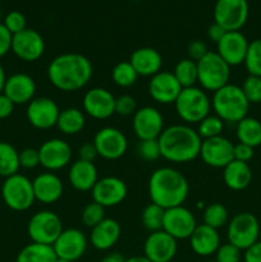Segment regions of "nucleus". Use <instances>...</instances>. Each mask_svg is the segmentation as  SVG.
<instances>
[{
	"label": "nucleus",
	"instance_id": "nucleus-1",
	"mask_svg": "<svg viewBox=\"0 0 261 262\" xmlns=\"http://www.w3.org/2000/svg\"><path fill=\"white\" fill-rule=\"evenodd\" d=\"M92 64L87 56L78 53H64L55 56L48 67V77L55 89L74 92L87 86L92 78Z\"/></svg>",
	"mask_w": 261,
	"mask_h": 262
},
{
	"label": "nucleus",
	"instance_id": "nucleus-2",
	"mask_svg": "<svg viewBox=\"0 0 261 262\" xmlns=\"http://www.w3.org/2000/svg\"><path fill=\"white\" fill-rule=\"evenodd\" d=\"M160 155L174 164H184L200 156L202 140L188 124H174L164 128L158 138Z\"/></svg>",
	"mask_w": 261,
	"mask_h": 262
},
{
	"label": "nucleus",
	"instance_id": "nucleus-3",
	"mask_svg": "<svg viewBox=\"0 0 261 262\" xmlns=\"http://www.w3.org/2000/svg\"><path fill=\"white\" fill-rule=\"evenodd\" d=\"M189 186L186 177L177 169L163 166L154 171L148 179L151 202L164 210L181 206L188 197Z\"/></svg>",
	"mask_w": 261,
	"mask_h": 262
},
{
	"label": "nucleus",
	"instance_id": "nucleus-4",
	"mask_svg": "<svg viewBox=\"0 0 261 262\" xmlns=\"http://www.w3.org/2000/svg\"><path fill=\"white\" fill-rule=\"evenodd\" d=\"M250 102L246 99L242 89L237 84L228 83L214 92L211 109L223 122L235 123L247 117Z\"/></svg>",
	"mask_w": 261,
	"mask_h": 262
},
{
	"label": "nucleus",
	"instance_id": "nucleus-5",
	"mask_svg": "<svg viewBox=\"0 0 261 262\" xmlns=\"http://www.w3.org/2000/svg\"><path fill=\"white\" fill-rule=\"evenodd\" d=\"M174 106L178 117L186 124H199L211 112V100L204 90L193 86L182 89Z\"/></svg>",
	"mask_w": 261,
	"mask_h": 262
},
{
	"label": "nucleus",
	"instance_id": "nucleus-6",
	"mask_svg": "<svg viewBox=\"0 0 261 262\" xmlns=\"http://www.w3.org/2000/svg\"><path fill=\"white\" fill-rule=\"evenodd\" d=\"M199 83L202 90L215 92L229 83L230 67L217 55L216 51H209L197 61Z\"/></svg>",
	"mask_w": 261,
	"mask_h": 262
},
{
	"label": "nucleus",
	"instance_id": "nucleus-7",
	"mask_svg": "<svg viewBox=\"0 0 261 262\" xmlns=\"http://www.w3.org/2000/svg\"><path fill=\"white\" fill-rule=\"evenodd\" d=\"M2 197L13 211H26L36 201L32 181L19 173L8 177L2 186Z\"/></svg>",
	"mask_w": 261,
	"mask_h": 262
},
{
	"label": "nucleus",
	"instance_id": "nucleus-8",
	"mask_svg": "<svg viewBox=\"0 0 261 262\" xmlns=\"http://www.w3.org/2000/svg\"><path fill=\"white\" fill-rule=\"evenodd\" d=\"M258 235L260 224L257 217L251 212H240L228 223V242L240 248L241 251L247 250L250 246L257 242Z\"/></svg>",
	"mask_w": 261,
	"mask_h": 262
},
{
	"label": "nucleus",
	"instance_id": "nucleus-9",
	"mask_svg": "<svg viewBox=\"0 0 261 262\" xmlns=\"http://www.w3.org/2000/svg\"><path fill=\"white\" fill-rule=\"evenodd\" d=\"M63 232V224L58 214L42 210L32 215L27 225V233L33 243L53 246Z\"/></svg>",
	"mask_w": 261,
	"mask_h": 262
},
{
	"label": "nucleus",
	"instance_id": "nucleus-10",
	"mask_svg": "<svg viewBox=\"0 0 261 262\" xmlns=\"http://www.w3.org/2000/svg\"><path fill=\"white\" fill-rule=\"evenodd\" d=\"M214 22L225 31H241L250 14L247 0H216L214 5Z\"/></svg>",
	"mask_w": 261,
	"mask_h": 262
},
{
	"label": "nucleus",
	"instance_id": "nucleus-11",
	"mask_svg": "<svg viewBox=\"0 0 261 262\" xmlns=\"http://www.w3.org/2000/svg\"><path fill=\"white\" fill-rule=\"evenodd\" d=\"M94 145L97 155L105 160H118L127 152L128 140L124 133L114 127H104L96 132Z\"/></svg>",
	"mask_w": 261,
	"mask_h": 262
},
{
	"label": "nucleus",
	"instance_id": "nucleus-12",
	"mask_svg": "<svg viewBox=\"0 0 261 262\" xmlns=\"http://www.w3.org/2000/svg\"><path fill=\"white\" fill-rule=\"evenodd\" d=\"M196 227V217L183 205L166 209L164 212L163 230L174 239H189Z\"/></svg>",
	"mask_w": 261,
	"mask_h": 262
},
{
	"label": "nucleus",
	"instance_id": "nucleus-13",
	"mask_svg": "<svg viewBox=\"0 0 261 262\" xmlns=\"http://www.w3.org/2000/svg\"><path fill=\"white\" fill-rule=\"evenodd\" d=\"M132 127L140 141L158 140L164 130V118L156 107H140L133 114Z\"/></svg>",
	"mask_w": 261,
	"mask_h": 262
},
{
	"label": "nucleus",
	"instance_id": "nucleus-14",
	"mask_svg": "<svg viewBox=\"0 0 261 262\" xmlns=\"http://www.w3.org/2000/svg\"><path fill=\"white\" fill-rule=\"evenodd\" d=\"M10 50L20 60L33 63L45 53V41L37 31L27 27L22 32L13 35Z\"/></svg>",
	"mask_w": 261,
	"mask_h": 262
},
{
	"label": "nucleus",
	"instance_id": "nucleus-15",
	"mask_svg": "<svg viewBox=\"0 0 261 262\" xmlns=\"http://www.w3.org/2000/svg\"><path fill=\"white\" fill-rule=\"evenodd\" d=\"M92 201L102 207H114L122 204L128 193L127 184L118 177L100 178L91 189Z\"/></svg>",
	"mask_w": 261,
	"mask_h": 262
},
{
	"label": "nucleus",
	"instance_id": "nucleus-16",
	"mask_svg": "<svg viewBox=\"0 0 261 262\" xmlns=\"http://www.w3.org/2000/svg\"><path fill=\"white\" fill-rule=\"evenodd\" d=\"M59 106L53 99L49 97H35L27 104V119L36 129L46 130L56 127L59 117Z\"/></svg>",
	"mask_w": 261,
	"mask_h": 262
},
{
	"label": "nucleus",
	"instance_id": "nucleus-17",
	"mask_svg": "<svg viewBox=\"0 0 261 262\" xmlns=\"http://www.w3.org/2000/svg\"><path fill=\"white\" fill-rule=\"evenodd\" d=\"M233 150H234V145L224 136H219V137L209 138V140H202L200 158L206 165L211 168L223 169L230 161L234 160Z\"/></svg>",
	"mask_w": 261,
	"mask_h": 262
},
{
	"label": "nucleus",
	"instance_id": "nucleus-18",
	"mask_svg": "<svg viewBox=\"0 0 261 262\" xmlns=\"http://www.w3.org/2000/svg\"><path fill=\"white\" fill-rule=\"evenodd\" d=\"M40 165L48 171H56L66 168L72 159V147L61 138L45 141L38 148Z\"/></svg>",
	"mask_w": 261,
	"mask_h": 262
},
{
	"label": "nucleus",
	"instance_id": "nucleus-19",
	"mask_svg": "<svg viewBox=\"0 0 261 262\" xmlns=\"http://www.w3.org/2000/svg\"><path fill=\"white\" fill-rule=\"evenodd\" d=\"M53 250L56 257L74 262L82 257L87 250V238L82 230L71 228L63 229L54 242Z\"/></svg>",
	"mask_w": 261,
	"mask_h": 262
},
{
	"label": "nucleus",
	"instance_id": "nucleus-20",
	"mask_svg": "<svg viewBox=\"0 0 261 262\" xmlns=\"http://www.w3.org/2000/svg\"><path fill=\"white\" fill-rule=\"evenodd\" d=\"M84 113L96 120H105L115 114V97L102 87H94L84 94L82 100Z\"/></svg>",
	"mask_w": 261,
	"mask_h": 262
},
{
	"label": "nucleus",
	"instance_id": "nucleus-21",
	"mask_svg": "<svg viewBox=\"0 0 261 262\" xmlns=\"http://www.w3.org/2000/svg\"><path fill=\"white\" fill-rule=\"evenodd\" d=\"M177 239L164 230L148 234L143 245V256L151 262H171L177 255Z\"/></svg>",
	"mask_w": 261,
	"mask_h": 262
},
{
	"label": "nucleus",
	"instance_id": "nucleus-22",
	"mask_svg": "<svg viewBox=\"0 0 261 262\" xmlns=\"http://www.w3.org/2000/svg\"><path fill=\"white\" fill-rule=\"evenodd\" d=\"M248 40L241 31H227L216 43V53L229 67L245 63L248 49Z\"/></svg>",
	"mask_w": 261,
	"mask_h": 262
},
{
	"label": "nucleus",
	"instance_id": "nucleus-23",
	"mask_svg": "<svg viewBox=\"0 0 261 262\" xmlns=\"http://www.w3.org/2000/svg\"><path fill=\"white\" fill-rule=\"evenodd\" d=\"M181 91V84L178 83L171 72L160 71L151 77L148 82V94L151 99L159 104H174Z\"/></svg>",
	"mask_w": 261,
	"mask_h": 262
},
{
	"label": "nucleus",
	"instance_id": "nucleus-24",
	"mask_svg": "<svg viewBox=\"0 0 261 262\" xmlns=\"http://www.w3.org/2000/svg\"><path fill=\"white\" fill-rule=\"evenodd\" d=\"M3 94L14 105H25L35 99V79L26 73H15L8 77Z\"/></svg>",
	"mask_w": 261,
	"mask_h": 262
},
{
	"label": "nucleus",
	"instance_id": "nucleus-25",
	"mask_svg": "<svg viewBox=\"0 0 261 262\" xmlns=\"http://www.w3.org/2000/svg\"><path fill=\"white\" fill-rule=\"evenodd\" d=\"M36 201L44 205L55 204L64 192L61 179L53 171L41 173L32 181Z\"/></svg>",
	"mask_w": 261,
	"mask_h": 262
},
{
	"label": "nucleus",
	"instance_id": "nucleus-26",
	"mask_svg": "<svg viewBox=\"0 0 261 262\" xmlns=\"http://www.w3.org/2000/svg\"><path fill=\"white\" fill-rule=\"evenodd\" d=\"M220 245L222 243L217 230L206 224H197L196 229L189 237L191 250L201 257H209L214 255Z\"/></svg>",
	"mask_w": 261,
	"mask_h": 262
},
{
	"label": "nucleus",
	"instance_id": "nucleus-27",
	"mask_svg": "<svg viewBox=\"0 0 261 262\" xmlns=\"http://www.w3.org/2000/svg\"><path fill=\"white\" fill-rule=\"evenodd\" d=\"M122 234L120 224L115 219L105 217L101 223L92 228L90 242L92 247L99 251H107L114 247Z\"/></svg>",
	"mask_w": 261,
	"mask_h": 262
},
{
	"label": "nucleus",
	"instance_id": "nucleus-28",
	"mask_svg": "<svg viewBox=\"0 0 261 262\" xmlns=\"http://www.w3.org/2000/svg\"><path fill=\"white\" fill-rule=\"evenodd\" d=\"M130 64L137 72L138 76L142 77H153L161 71L163 66V58L161 54L156 49L148 48H138L130 54L129 58Z\"/></svg>",
	"mask_w": 261,
	"mask_h": 262
},
{
	"label": "nucleus",
	"instance_id": "nucleus-29",
	"mask_svg": "<svg viewBox=\"0 0 261 262\" xmlns=\"http://www.w3.org/2000/svg\"><path fill=\"white\" fill-rule=\"evenodd\" d=\"M68 179L71 186L79 192L91 191L99 181L97 169L94 163L77 160L69 168Z\"/></svg>",
	"mask_w": 261,
	"mask_h": 262
},
{
	"label": "nucleus",
	"instance_id": "nucleus-30",
	"mask_svg": "<svg viewBox=\"0 0 261 262\" xmlns=\"http://www.w3.org/2000/svg\"><path fill=\"white\" fill-rule=\"evenodd\" d=\"M223 181L232 191H243L252 181V170L248 163L233 160L223 168Z\"/></svg>",
	"mask_w": 261,
	"mask_h": 262
},
{
	"label": "nucleus",
	"instance_id": "nucleus-31",
	"mask_svg": "<svg viewBox=\"0 0 261 262\" xmlns=\"http://www.w3.org/2000/svg\"><path fill=\"white\" fill-rule=\"evenodd\" d=\"M84 124H86V118H84L83 112H81L77 107H67L59 113L56 128L63 135L74 136L82 132Z\"/></svg>",
	"mask_w": 261,
	"mask_h": 262
},
{
	"label": "nucleus",
	"instance_id": "nucleus-32",
	"mask_svg": "<svg viewBox=\"0 0 261 262\" xmlns=\"http://www.w3.org/2000/svg\"><path fill=\"white\" fill-rule=\"evenodd\" d=\"M238 142L245 143L251 147L261 145V122L256 118L246 117L237 123L235 128Z\"/></svg>",
	"mask_w": 261,
	"mask_h": 262
},
{
	"label": "nucleus",
	"instance_id": "nucleus-33",
	"mask_svg": "<svg viewBox=\"0 0 261 262\" xmlns=\"http://www.w3.org/2000/svg\"><path fill=\"white\" fill-rule=\"evenodd\" d=\"M56 258L53 246L31 242L19 251L15 262H55Z\"/></svg>",
	"mask_w": 261,
	"mask_h": 262
},
{
	"label": "nucleus",
	"instance_id": "nucleus-34",
	"mask_svg": "<svg viewBox=\"0 0 261 262\" xmlns=\"http://www.w3.org/2000/svg\"><path fill=\"white\" fill-rule=\"evenodd\" d=\"M19 168V152L9 142L0 141V177L14 176Z\"/></svg>",
	"mask_w": 261,
	"mask_h": 262
},
{
	"label": "nucleus",
	"instance_id": "nucleus-35",
	"mask_svg": "<svg viewBox=\"0 0 261 262\" xmlns=\"http://www.w3.org/2000/svg\"><path fill=\"white\" fill-rule=\"evenodd\" d=\"M181 84L182 89H188L193 87L199 81V74H197V63L192 59L186 58L179 60L174 67V71L171 72Z\"/></svg>",
	"mask_w": 261,
	"mask_h": 262
},
{
	"label": "nucleus",
	"instance_id": "nucleus-36",
	"mask_svg": "<svg viewBox=\"0 0 261 262\" xmlns=\"http://www.w3.org/2000/svg\"><path fill=\"white\" fill-rule=\"evenodd\" d=\"M164 212L165 210L163 207L158 206L153 202L148 204L141 214V222H142L145 229H147L150 233L163 230Z\"/></svg>",
	"mask_w": 261,
	"mask_h": 262
},
{
	"label": "nucleus",
	"instance_id": "nucleus-37",
	"mask_svg": "<svg viewBox=\"0 0 261 262\" xmlns=\"http://www.w3.org/2000/svg\"><path fill=\"white\" fill-rule=\"evenodd\" d=\"M112 78L118 87L127 89V87L133 86L136 83L138 74L129 61H120L113 68Z\"/></svg>",
	"mask_w": 261,
	"mask_h": 262
},
{
	"label": "nucleus",
	"instance_id": "nucleus-38",
	"mask_svg": "<svg viewBox=\"0 0 261 262\" xmlns=\"http://www.w3.org/2000/svg\"><path fill=\"white\" fill-rule=\"evenodd\" d=\"M202 217H204V224L217 230L228 223V210L219 202H214L205 207Z\"/></svg>",
	"mask_w": 261,
	"mask_h": 262
},
{
	"label": "nucleus",
	"instance_id": "nucleus-39",
	"mask_svg": "<svg viewBox=\"0 0 261 262\" xmlns=\"http://www.w3.org/2000/svg\"><path fill=\"white\" fill-rule=\"evenodd\" d=\"M223 129H224V122L217 115L209 114L199 123L197 133L201 140H209V138L223 136Z\"/></svg>",
	"mask_w": 261,
	"mask_h": 262
},
{
	"label": "nucleus",
	"instance_id": "nucleus-40",
	"mask_svg": "<svg viewBox=\"0 0 261 262\" xmlns=\"http://www.w3.org/2000/svg\"><path fill=\"white\" fill-rule=\"evenodd\" d=\"M243 64L248 74L261 77V38H256L248 43L247 54Z\"/></svg>",
	"mask_w": 261,
	"mask_h": 262
},
{
	"label": "nucleus",
	"instance_id": "nucleus-41",
	"mask_svg": "<svg viewBox=\"0 0 261 262\" xmlns=\"http://www.w3.org/2000/svg\"><path fill=\"white\" fill-rule=\"evenodd\" d=\"M82 223L84 227L94 228L96 227L99 223H101L105 219V207L101 205L96 204V202H90L84 206L83 211H82Z\"/></svg>",
	"mask_w": 261,
	"mask_h": 262
},
{
	"label": "nucleus",
	"instance_id": "nucleus-42",
	"mask_svg": "<svg viewBox=\"0 0 261 262\" xmlns=\"http://www.w3.org/2000/svg\"><path fill=\"white\" fill-rule=\"evenodd\" d=\"M241 89L250 104H261V77L248 74Z\"/></svg>",
	"mask_w": 261,
	"mask_h": 262
},
{
	"label": "nucleus",
	"instance_id": "nucleus-43",
	"mask_svg": "<svg viewBox=\"0 0 261 262\" xmlns=\"http://www.w3.org/2000/svg\"><path fill=\"white\" fill-rule=\"evenodd\" d=\"M3 25L5 26V28L12 35H17V33L22 32L23 30L27 28V19H26V17L20 12L12 10V12H9L5 15Z\"/></svg>",
	"mask_w": 261,
	"mask_h": 262
},
{
	"label": "nucleus",
	"instance_id": "nucleus-44",
	"mask_svg": "<svg viewBox=\"0 0 261 262\" xmlns=\"http://www.w3.org/2000/svg\"><path fill=\"white\" fill-rule=\"evenodd\" d=\"M215 256H216L215 258L216 262H240L242 258V251L232 243L227 242L219 246Z\"/></svg>",
	"mask_w": 261,
	"mask_h": 262
},
{
	"label": "nucleus",
	"instance_id": "nucleus-45",
	"mask_svg": "<svg viewBox=\"0 0 261 262\" xmlns=\"http://www.w3.org/2000/svg\"><path fill=\"white\" fill-rule=\"evenodd\" d=\"M138 155L145 161H155L160 158V146L158 140L140 141L138 145Z\"/></svg>",
	"mask_w": 261,
	"mask_h": 262
},
{
	"label": "nucleus",
	"instance_id": "nucleus-46",
	"mask_svg": "<svg viewBox=\"0 0 261 262\" xmlns=\"http://www.w3.org/2000/svg\"><path fill=\"white\" fill-rule=\"evenodd\" d=\"M136 110H137V102L130 95H120L115 99V114L128 117L135 114Z\"/></svg>",
	"mask_w": 261,
	"mask_h": 262
},
{
	"label": "nucleus",
	"instance_id": "nucleus-47",
	"mask_svg": "<svg viewBox=\"0 0 261 262\" xmlns=\"http://www.w3.org/2000/svg\"><path fill=\"white\" fill-rule=\"evenodd\" d=\"M19 165L23 169H35L40 165V155L38 150L33 147L23 148L19 151Z\"/></svg>",
	"mask_w": 261,
	"mask_h": 262
},
{
	"label": "nucleus",
	"instance_id": "nucleus-48",
	"mask_svg": "<svg viewBox=\"0 0 261 262\" xmlns=\"http://www.w3.org/2000/svg\"><path fill=\"white\" fill-rule=\"evenodd\" d=\"M187 53H188V58L192 59L193 61H199L200 59L204 58L209 50H207L206 43L202 42L200 40H194L192 42L188 43V48H187Z\"/></svg>",
	"mask_w": 261,
	"mask_h": 262
},
{
	"label": "nucleus",
	"instance_id": "nucleus-49",
	"mask_svg": "<svg viewBox=\"0 0 261 262\" xmlns=\"http://www.w3.org/2000/svg\"><path fill=\"white\" fill-rule=\"evenodd\" d=\"M253 150H255V148L251 147V146L238 142L237 145H234V150H233L234 160L242 161V163H248V161L253 158V154H255Z\"/></svg>",
	"mask_w": 261,
	"mask_h": 262
},
{
	"label": "nucleus",
	"instance_id": "nucleus-50",
	"mask_svg": "<svg viewBox=\"0 0 261 262\" xmlns=\"http://www.w3.org/2000/svg\"><path fill=\"white\" fill-rule=\"evenodd\" d=\"M13 35L5 28L3 23H0V58L7 55L12 49Z\"/></svg>",
	"mask_w": 261,
	"mask_h": 262
},
{
	"label": "nucleus",
	"instance_id": "nucleus-51",
	"mask_svg": "<svg viewBox=\"0 0 261 262\" xmlns=\"http://www.w3.org/2000/svg\"><path fill=\"white\" fill-rule=\"evenodd\" d=\"M97 156L99 155H97V150L95 147L94 142L83 143L78 148V160L87 161V163H94Z\"/></svg>",
	"mask_w": 261,
	"mask_h": 262
},
{
	"label": "nucleus",
	"instance_id": "nucleus-52",
	"mask_svg": "<svg viewBox=\"0 0 261 262\" xmlns=\"http://www.w3.org/2000/svg\"><path fill=\"white\" fill-rule=\"evenodd\" d=\"M243 261L245 262H261V242L257 241L252 246L245 250L243 253Z\"/></svg>",
	"mask_w": 261,
	"mask_h": 262
},
{
	"label": "nucleus",
	"instance_id": "nucleus-53",
	"mask_svg": "<svg viewBox=\"0 0 261 262\" xmlns=\"http://www.w3.org/2000/svg\"><path fill=\"white\" fill-rule=\"evenodd\" d=\"M14 106L15 105L10 101L9 97L5 96L4 94H0V119H7L8 117H10Z\"/></svg>",
	"mask_w": 261,
	"mask_h": 262
},
{
	"label": "nucleus",
	"instance_id": "nucleus-54",
	"mask_svg": "<svg viewBox=\"0 0 261 262\" xmlns=\"http://www.w3.org/2000/svg\"><path fill=\"white\" fill-rule=\"evenodd\" d=\"M225 32H227V31H225L222 26H219L217 23L214 22L212 25L209 26V28H207V37H209V40L217 43L222 40L223 36L225 35Z\"/></svg>",
	"mask_w": 261,
	"mask_h": 262
},
{
	"label": "nucleus",
	"instance_id": "nucleus-55",
	"mask_svg": "<svg viewBox=\"0 0 261 262\" xmlns=\"http://www.w3.org/2000/svg\"><path fill=\"white\" fill-rule=\"evenodd\" d=\"M125 258L123 257L120 253L118 252H112L109 255H106L105 257H102V260L100 262H124Z\"/></svg>",
	"mask_w": 261,
	"mask_h": 262
},
{
	"label": "nucleus",
	"instance_id": "nucleus-56",
	"mask_svg": "<svg viewBox=\"0 0 261 262\" xmlns=\"http://www.w3.org/2000/svg\"><path fill=\"white\" fill-rule=\"evenodd\" d=\"M5 82H7V76H5L4 67L0 64V94H3V91H4Z\"/></svg>",
	"mask_w": 261,
	"mask_h": 262
},
{
	"label": "nucleus",
	"instance_id": "nucleus-57",
	"mask_svg": "<svg viewBox=\"0 0 261 262\" xmlns=\"http://www.w3.org/2000/svg\"><path fill=\"white\" fill-rule=\"evenodd\" d=\"M124 262H151L145 257V256H133L130 258H125Z\"/></svg>",
	"mask_w": 261,
	"mask_h": 262
},
{
	"label": "nucleus",
	"instance_id": "nucleus-58",
	"mask_svg": "<svg viewBox=\"0 0 261 262\" xmlns=\"http://www.w3.org/2000/svg\"><path fill=\"white\" fill-rule=\"evenodd\" d=\"M55 262H71V261H68V260H63V258H56V261Z\"/></svg>",
	"mask_w": 261,
	"mask_h": 262
},
{
	"label": "nucleus",
	"instance_id": "nucleus-59",
	"mask_svg": "<svg viewBox=\"0 0 261 262\" xmlns=\"http://www.w3.org/2000/svg\"><path fill=\"white\" fill-rule=\"evenodd\" d=\"M207 262H216V261H215V260H214V261H207Z\"/></svg>",
	"mask_w": 261,
	"mask_h": 262
}]
</instances>
